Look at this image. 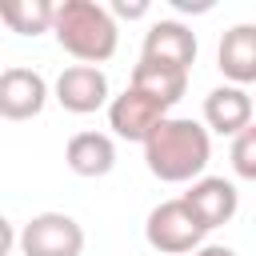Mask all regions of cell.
I'll use <instances>...</instances> for the list:
<instances>
[{
	"mask_svg": "<svg viewBox=\"0 0 256 256\" xmlns=\"http://www.w3.org/2000/svg\"><path fill=\"white\" fill-rule=\"evenodd\" d=\"M212 160V136L192 116H164L144 140V164L164 184H192Z\"/></svg>",
	"mask_w": 256,
	"mask_h": 256,
	"instance_id": "obj_1",
	"label": "cell"
},
{
	"mask_svg": "<svg viewBox=\"0 0 256 256\" xmlns=\"http://www.w3.org/2000/svg\"><path fill=\"white\" fill-rule=\"evenodd\" d=\"M48 32H56V44L68 56H76L80 64H92V68H100L104 60H112L116 44H120L116 20L96 0H64V4H56Z\"/></svg>",
	"mask_w": 256,
	"mask_h": 256,
	"instance_id": "obj_2",
	"label": "cell"
},
{
	"mask_svg": "<svg viewBox=\"0 0 256 256\" xmlns=\"http://www.w3.org/2000/svg\"><path fill=\"white\" fill-rule=\"evenodd\" d=\"M204 228L192 220V212L184 208V200H164L148 212L144 220V240L164 252V256H184V252H196L204 244Z\"/></svg>",
	"mask_w": 256,
	"mask_h": 256,
	"instance_id": "obj_3",
	"label": "cell"
},
{
	"mask_svg": "<svg viewBox=\"0 0 256 256\" xmlns=\"http://www.w3.org/2000/svg\"><path fill=\"white\" fill-rule=\"evenodd\" d=\"M16 244L24 256H80L84 252V228L68 212H40L20 228Z\"/></svg>",
	"mask_w": 256,
	"mask_h": 256,
	"instance_id": "obj_4",
	"label": "cell"
},
{
	"mask_svg": "<svg viewBox=\"0 0 256 256\" xmlns=\"http://www.w3.org/2000/svg\"><path fill=\"white\" fill-rule=\"evenodd\" d=\"M180 200H184V208L192 212V220H196L204 232L228 224V220L236 216V208H240V192H236V184L224 180V176H200V180H192Z\"/></svg>",
	"mask_w": 256,
	"mask_h": 256,
	"instance_id": "obj_5",
	"label": "cell"
},
{
	"mask_svg": "<svg viewBox=\"0 0 256 256\" xmlns=\"http://www.w3.org/2000/svg\"><path fill=\"white\" fill-rule=\"evenodd\" d=\"M164 116H168V108H164L160 100L136 92V88H124L120 96L108 100V124H112V132H116L120 140H136V144H144L148 132H152Z\"/></svg>",
	"mask_w": 256,
	"mask_h": 256,
	"instance_id": "obj_6",
	"label": "cell"
},
{
	"mask_svg": "<svg viewBox=\"0 0 256 256\" xmlns=\"http://www.w3.org/2000/svg\"><path fill=\"white\" fill-rule=\"evenodd\" d=\"M48 104V84L36 68H4L0 72V116L4 120H32Z\"/></svg>",
	"mask_w": 256,
	"mask_h": 256,
	"instance_id": "obj_7",
	"label": "cell"
},
{
	"mask_svg": "<svg viewBox=\"0 0 256 256\" xmlns=\"http://www.w3.org/2000/svg\"><path fill=\"white\" fill-rule=\"evenodd\" d=\"M56 100H60L64 112H76V116H88V112L104 108L108 104V76H104V68L68 64L56 76Z\"/></svg>",
	"mask_w": 256,
	"mask_h": 256,
	"instance_id": "obj_8",
	"label": "cell"
},
{
	"mask_svg": "<svg viewBox=\"0 0 256 256\" xmlns=\"http://www.w3.org/2000/svg\"><path fill=\"white\" fill-rule=\"evenodd\" d=\"M196 52H200L196 32L180 20H156L144 32V48H140L144 60H160V64H172V68H184V72L196 64Z\"/></svg>",
	"mask_w": 256,
	"mask_h": 256,
	"instance_id": "obj_9",
	"label": "cell"
},
{
	"mask_svg": "<svg viewBox=\"0 0 256 256\" xmlns=\"http://www.w3.org/2000/svg\"><path fill=\"white\" fill-rule=\"evenodd\" d=\"M248 124H252V96H248V88L220 84V88H212L204 96V132L236 136Z\"/></svg>",
	"mask_w": 256,
	"mask_h": 256,
	"instance_id": "obj_10",
	"label": "cell"
},
{
	"mask_svg": "<svg viewBox=\"0 0 256 256\" xmlns=\"http://www.w3.org/2000/svg\"><path fill=\"white\" fill-rule=\"evenodd\" d=\"M216 64L236 88H248L256 80V28L252 24H232L224 32L220 48H216Z\"/></svg>",
	"mask_w": 256,
	"mask_h": 256,
	"instance_id": "obj_11",
	"label": "cell"
},
{
	"mask_svg": "<svg viewBox=\"0 0 256 256\" xmlns=\"http://www.w3.org/2000/svg\"><path fill=\"white\" fill-rule=\"evenodd\" d=\"M64 164L84 180L108 176L116 168V144H112L108 132H76L64 144Z\"/></svg>",
	"mask_w": 256,
	"mask_h": 256,
	"instance_id": "obj_12",
	"label": "cell"
},
{
	"mask_svg": "<svg viewBox=\"0 0 256 256\" xmlns=\"http://www.w3.org/2000/svg\"><path fill=\"white\" fill-rule=\"evenodd\" d=\"M128 88H136V92H144V96L160 100L164 108H172V104H180V96L188 92V72H184V68H172V64H160V60H144V56H140V64L132 68V84H128Z\"/></svg>",
	"mask_w": 256,
	"mask_h": 256,
	"instance_id": "obj_13",
	"label": "cell"
},
{
	"mask_svg": "<svg viewBox=\"0 0 256 256\" xmlns=\"http://www.w3.org/2000/svg\"><path fill=\"white\" fill-rule=\"evenodd\" d=\"M52 0H0V20L16 36H40L52 28Z\"/></svg>",
	"mask_w": 256,
	"mask_h": 256,
	"instance_id": "obj_14",
	"label": "cell"
},
{
	"mask_svg": "<svg viewBox=\"0 0 256 256\" xmlns=\"http://www.w3.org/2000/svg\"><path fill=\"white\" fill-rule=\"evenodd\" d=\"M232 168L240 180H256V128H240L232 136Z\"/></svg>",
	"mask_w": 256,
	"mask_h": 256,
	"instance_id": "obj_15",
	"label": "cell"
},
{
	"mask_svg": "<svg viewBox=\"0 0 256 256\" xmlns=\"http://www.w3.org/2000/svg\"><path fill=\"white\" fill-rule=\"evenodd\" d=\"M148 12V0H112V8H108V16L116 20V16H128V20H136V16H144Z\"/></svg>",
	"mask_w": 256,
	"mask_h": 256,
	"instance_id": "obj_16",
	"label": "cell"
},
{
	"mask_svg": "<svg viewBox=\"0 0 256 256\" xmlns=\"http://www.w3.org/2000/svg\"><path fill=\"white\" fill-rule=\"evenodd\" d=\"M16 248V232H12V220L8 216H0V256H8Z\"/></svg>",
	"mask_w": 256,
	"mask_h": 256,
	"instance_id": "obj_17",
	"label": "cell"
},
{
	"mask_svg": "<svg viewBox=\"0 0 256 256\" xmlns=\"http://www.w3.org/2000/svg\"><path fill=\"white\" fill-rule=\"evenodd\" d=\"M192 256H236V252H232L228 244H200Z\"/></svg>",
	"mask_w": 256,
	"mask_h": 256,
	"instance_id": "obj_18",
	"label": "cell"
}]
</instances>
